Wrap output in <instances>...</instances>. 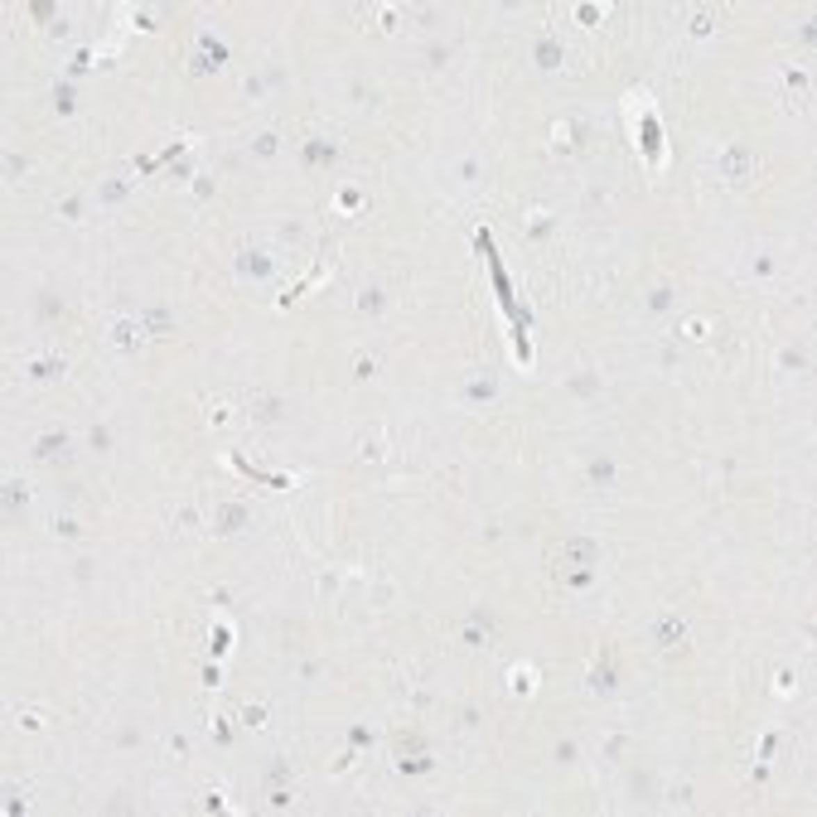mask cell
<instances>
[{"mask_svg": "<svg viewBox=\"0 0 817 817\" xmlns=\"http://www.w3.org/2000/svg\"><path fill=\"white\" fill-rule=\"evenodd\" d=\"M595 542H571L566 551H561V561H576V566H595Z\"/></svg>", "mask_w": 817, "mask_h": 817, "instance_id": "6da1fadb", "label": "cell"}, {"mask_svg": "<svg viewBox=\"0 0 817 817\" xmlns=\"http://www.w3.org/2000/svg\"><path fill=\"white\" fill-rule=\"evenodd\" d=\"M725 170L735 175L730 184H740V179H745V170H750V150H730V155H725Z\"/></svg>", "mask_w": 817, "mask_h": 817, "instance_id": "7a4b0ae2", "label": "cell"}, {"mask_svg": "<svg viewBox=\"0 0 817 817\" xmlns=\"http://www.w3.org/2000/svg\"><path fill=\"white\" fill-rule=\"evenodd\" d=\"M658 643H663V648H677V643H682V624H677V619H663V624H658Z\"/></svg>", "mask_w": 817, "mask_h": 817, "instance_id": "3957f363", "label": "cell"}]
</instances>
